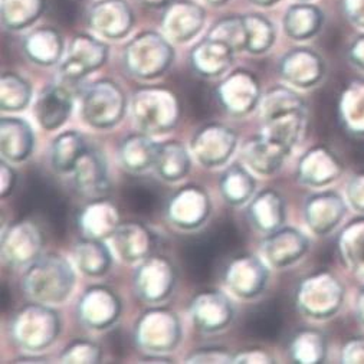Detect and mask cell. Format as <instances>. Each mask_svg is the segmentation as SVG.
Instances as JSON below:
<instances>
[{
	"label": "cell",
	"mask_w": 364,
	"mask_h": 364,
	"mask_svg": "<svg viewBox=\"0 0 364 364\" xmlns=\"http://www.w3.org/2000/svg\"><path fill=\"white\" fill-rule=\"evenodd\" d=\"M265 136L292 151L307 123L304 100L285 87L272 88L264 100Z\"/></svg>",
	"instance_id": "cell-1"
},
{
	"label": "cell",
	"mask_w": 364,
	"mask_h": 364,
	"mask_svg": "<svg viewBox=\"0 0 364 364\" xmlns=\"http://www.w3.org/2000/svg\"><path fill=\"white\" fill-rule=\"evenodd\" d=\"M239 245V233L232 222H220L212 230L193 237L183 248L186 271L198 282L213 278L222 258L233 252Z\"/></svg>",
	"instance_id": "cell-2"
},
{
	"label": "cell",
	"mask_w": 364,
	"mask_h": 364,
	"mask_svg": "<svg viewBox=\"0 0 364 364\" xmlns=\"http://www.w3.org/2000/svg\"><path fill=\"white\" fill-rule=\"evenodd\" d=\"M75 277L70 264L58 255L38 259L23 277L25 292L41 304H56L68 298Z\"/></svg>",
	"instance_id": "cell-3"
},
{
	"label": "cell",
	"mask_w": 364,
	"mask_h": 364,
	"mask_svg": "<svg viewBox=\"0 0 364 364\" xmlns=\"http://www.w3.org/2000/svg\"><path fill=\"white\" fill-rule=\"evenodd\" d=\"M173 60V49L156 32H143L126 48L124 64L134 77L151 80L161 75Z\"/></svg>",
	"instance_id": "cell-4"
},
{
	"label": "cell",
	"mask_w": 364,
	"mask_h": 364,
	"mask_svg": "<svg viewBox=\"0 0 364 364\" xmlns=\"http://www.w3.org/2000/svg\"><path fill=\"white\" fill-rule=\"evenodd\" d=\"M296 301L307 317L326 320L340 310L344 301V287L333 274L318 272L301 282Z\"/></svg>",
	"instance_id": "cell-5"
},
{
	"label": "cell",
	"mask_w": 364,
	"mask_h": 364,
	"mask_svg": "<svg viewBox=\"0 0 364 364\" xmlns=\"http://www.w3.org/2000/svg\"><path fill=\"white\" fill-rule=\"evenodd\" d=\"M126 95L112 81L104 80L90 85L82 98V117L97 129H109L119 123L126 112Z\"/></svg>",
	"instance_id": "cell-6"
},
{
	"label": "cell",
	"mask_w": 364,
	"mask_h": 364,
	"mask_svg": "<svg viewBox=\"0 0 364 364\" xmlns=\"http://www.w3.org/2000/svg\"><path fill=\"white\" fill-rule=\"evenodd\" d=\"M133 107L137 123L146 133H166L177 123V101L168 91H140Z\"/></svg>",
	"instance_id": "cell-7"
},
{
	"label": "cell",
	"mask_w": 364,
	"mask_h": 364,
	"mask_svg": "<svg viewBox=\"0 0 364 364\" xmlns=\"http://www.w3.org/2000/svg\"><path fill=\"white\" fill-rule=\"evenodd\" d=\"M16 341L28 350L39 351L53 343L59 333L58 316L42 304L25 307L14 324Z\"/></svg>",
	"instance_id": "cell-8"
},
{
	"label": "cell",
	"mask_w": 364,
	"mask_h": 364,
	"mask_svg": "<svg viewBox=\"0 0 364 364\" xmlns=\"http://www.w3.org/2000/svg\"><path fill=\"white\" fill-rule=\"evenodd\" d=\"M108 56V48L90 35L80 33L71 42L68 56L59 68L67 81L75 82L98 70Z\"/></svg>",
	"instance_id": "cell-9"
},
{
	"label": "cell",
	"mask_w": 364,
	"mask_h": 364,
	"mask_svg": "<svg viewBox=\"0 0 364 364\" xmlns=\"http://www.w3.org/2000/svg\"><path fill=\"white\" fill-rule=\"evenodd\" d=\"M74 183L77 192L90 202L105 200L109 195L108 167L102 154L87 149L74 168Z\"/></svg>",
	"instance_id": "cell-10"
},
{
	"label": "cell",
	"mask_w": 364,
	"mask_h": 364,
	"mask_svg": "<svg viewBox=\"0 0 364 364\" xmlns=\"http://www.w3.org/2000/svg\"><path fill=\"white\" fill-rule=\"evenodd\" d=\"M22 203L25 205L23 212L26 215H42L48 222H50L53 229L63 230L67 216L65 200L63 199V196L55 192L50 185L39 178V176L38 178H32L29 181L22 198Z\"/></svg>",
	"instance_id": "cell-11"
},
{
	"label": "cell",
	"mask_w": 364,
	"mask_h": 364,
	"mask_svg": "<svg viewBox=\"0 0 364 364\" xmlns=\"http://www.w3.org/2000/svg\"><path fill=\"white\" fill-rule=\"evenodd\" d=\"M279 71L288 82L301 88H310L323 80L326 64L313 49L296 48L284 55Z\"/></svg>",
	"instance_id": "cell-12"
},
{
	"label": "cell",
	"mask_w": 364,
	"mask_h": 364,
	"mask_svg": "<svg viewBox=\"0 0 364 364\" xmlns=\"http://www.w3.org/2000/svg\"><path fill=\"white\" fill-rule=\"evenodd\" d=\"M218 100L233 115L251 112L259 98L257 78L247 71H237L230 75L218 90Z\"/></svg>",
	"instance_id": "cell-13"
},
{
	"label": "cell",
	"mask_w": 364,
	"mask_h": 364,
	"mask_svg": "<svg viewBox=\"0 0 364 364\" xmlns=\"http://www.w3.org/2000/svg\"><path fill=\"white\" fill-rule=\"evenodd\" d=\"M235 147V133L219 124H210L202 129L195 136L192 144L198 160L206 167H216L226 163Z\"/></svg>",
	"instance_id": "cell-14"
},
{
	"label": "cell",
	"mask_w": 364,
	"mask_h": 364,
	"mask_svg": "<svg viewBox=\"0 0 364 364\" xmlns=\"http://www.w3.org/2000/svg\"><path fill=\"white\" fill-rule=\"evenodd\" d=\"M167 212L173 225L181 229H195L209 216L210 202L200 188L189 186L173 196Z\"/></svg>",
	"instance_id": "cell-15"
},
{
	"label": "cell",
	"mask_w": 364,
	"mask_h": 364,
	"mask_svg": "<svg viewBox=\"0 0 364 364\" xmlns=\"http://www.w3.org/2000/svg\"><path fill=\"white\" fill-rule=\"evenodd\" d=\"M174 269L170 261L153 257L147 259L136 274V287L139 295L150 302L166 299L174 287Z\"/></svg>",
	"instance_id": "cell-16"
},
{
	"label": "cell",
	"mask_w": 364,
	"mask_h": 364,
	"mask_svg": "<svg viewBox=\"0 0 364 364\" xmlns=\"http://www.w3.org/2000/svg\"><path fill=\"white\" fill-rule=\"evenodd\" d=\"M119 298L108 288L95 287L87 291L80 302V318L90 328L109 327L119 317Z\"/></svg>",
	"instance_id": "cell-17"
},
{
	"label": "cell",
	"mask_w": 364,
	"mask_h": 364,
	"mask_svg": "<svg viewBox=\"0 0 364 364\" xmlns=\"http://www.w3.org/2000/svg\"><path fill=\"white\" fill-rule=\"evenodd\" d=\"M90 26L101 35L117 39L129 33L133 26V14L126 0H100L88 18Z\"/></svg>",
	"instance_id": "cell-18"
},
{
	"label": "cell",
	"mask_w": 364,
	"mask_h": 364,
	"mask_svg": "<svg viewBox=\"0 0 364 364\" xmlns=\"http://www.w3.org/2000/svg\"><path fill=\"white\" fill-rule=\"evenodd\" d=\"M309 239L301 232L291 228L271 232L262 244L267 259L278 268L296 262L309 251Z\"/></svg>",
	"instance_id": "cell-19"
},
{
	"label": "cell",
	"mask_w": 364,
	"mask_h": 364,
	"mask_svg": "<svg viewBox=\"0 0 364 364\" xmlns=\"http://www.w3.org/2000/svg\"><path fill=\"white\" fill-rule=\"evenodd\" d=\"M340 159L326 147H316L299 160L298 178L310 186H326L343 173Z\"/></svg>",
	"instance_id": "cell-20"
},
{
	"label": "cell",
	"mask_w": 364,
	"mask_h": 364,
	"mask_svg": "<svg viewBox=\"0 0 364 364\" xmlns=\"http://www.w3.org/2000/svg\"><path fill=\"white\" fill-rule=\"evenodd\" d=\"M268 279L267 268L254 257H239L226 269V281L230 289L244 298L258 295Z\"/></svg>",
	"instance_id": "cell-21"
},
{
	"label": "cell",
	"mask_w": 364,
	"mask_h": 364,
	"mask_svg": "<svg viewBox=\"0 0 364 364\" xmlns=\"http://www.w3.org/2000/svg\"><path fill=\"white\" fill-rule=\"evenodd\" d=\"M306 219L310 228L320 236L330 233L346 215V205L338 193L327 191L307 199Z\"/></svg>",
	"instance_id": "cell-22"
},
{
	"label": "cell",
	"mask_w": 364,
	"mask_h": 364,
	"mask_svg": "<svg viewBox=\"0 0 364 364\" xmlns=\"http://www.w3.org/2000/svg\"><path fill=\"white\" fill-rule=\"evenodd\" d=\"M192 313L196 327L206 333L226 328L233 317V309L229 299L216 291L198 295L193 301Z\"/></svg>",
	"instance_id": "cell-23"
},
{
	"label": "cell",
	"mask_w": 364,
	"mask_h": 364,
	"mask_svg": "<svg viewBox=\"0 0 364 364\" xmlns=\"http://www.w3.org/2000/svg\"><path fill=\"white\" fill-rule=\"evenodd\" d=\"M73 105L74 101L68 88L52 85L45 88L39 95L35 104V115L45 130L52 132L68 119Z\"/></svg>",
	"instance_id": "cell-24"
},
{
	"label": "cell",
	"mask_w": 364,
	"mask_h": 364,
	"mask_svg": "<svg viewBox=\"0 0 364 364\" xmlns=\"http://www.w3.org/2000/svg\"><path fill=\"white\" fill-rule=\"evenodd\" d=\"M235 49L226 42L208 36L192 50L191 60L195 71L208 78L222 75L233 63Z\"/></svg>",
	"instance_id": "cell-25"
},
{
	"label": "cell",
	"mask_w": 364,
	"mask_h": 364,
	"mask_svg": "<svg viewBox=\"0 0 364 364\" xmlns=\"http://www.w3.org/2000/svg\"><path fill=\"white\" fill-rule=\"evenodd\" d=\"M203 9L188 0H178L164 14L163 28L176 42H186L192 39L203 26Z\"/></svg>",
	"instance_id": "cell-26"
},
{
	"label": "cell",
	"mask_w": 364,
	"mask_h": 364,
	"mask_svg": "<svg viewBox=\"0 0 364 364\" xmlns=\"http://www.w3.org/2000/svg\"><path fill=\"white\" fill-rule=\"evenodd\" d=\"M157 320V310L144 314L137 324V333L154 331V336L141 341L140 346L149 348L150 351H170L174 348L180 340V324L174 314L164 311L160 328Z\"/></svg>",
	"instance_id": "cell-27"
},
{
	"label": "cell",
	"mask_w": 364,
	"mask_h": 364,
	"mask_svg": "<svg viewBox=\"0 0 364 364\" xmlns=\"http://www.w3.org/2000/svg\"><path fill=\"white\" fill-rule=\"evenodd\" d=\"M291 151L275 140L267 137H254L244 146L245 161L259 174L275 173Z\"/></svg>",
	"instance_id": "cell-28"
},
{
	"label": "cell",
	"mask_w": 364,
	"mask_h": 364,
	"mask_svg": "<svg viewBox=\"0 0 364 364\" xmlns=\"http://www.w3.org/2000/svg\"><path fill=\"white\" fill-rule=\"evenodd\" d=\"M324 23V14L316 5L298 4L291 6L284 18L287 35L295 41H307L316 36Z\"/></svg>",
	"instance_id": "cell-29"
},
{
	"label": "cell",
	"mask_w": 364,
	"mask_h": 364,
	"mask_svg": "<svg viewBox=\"0 0 364 364\" xmlns=\"http://www.w3.org/2000/svg\"><path fill=\"white\" fill-rule=\"evenodd\" d=\"M33 149V133L22 118H2V154L11 161H23Z\"/></svg>",
	"instance_id": "cell-30"
},
{
	"label": "cell",
	"mask_w": 364,
	"mask_h": 364,
	"mask_svg": "<svg viewBox=\"0 0 364 364\" xmlns=\"http://www.w3.org/2000/svg\"><path fill=\"white\" fill-rule=\"evenodd\" d=\"M250 218L261 232L277 230L285 220V205L281 195L272 189L261 192L250 206Z\"/></svg>",
	"instance_id": "cell-31"
},
{
	"label": "cell",
	"mask_w": 364,
	"mask_h": 364,
	"mask_svg": "<svg viewBox=\"0 0 364 364\" xmlns=\"http://www.w3.org/2000/svg\"><path fill=\"white\" fill-rule=\"evenodd\" d=\"M23 48L29 59L43 67L56 64L64 50L63 38L50 28H42L31 33L25 39Z\"/></svg>",
	"instance_id": "cell-32"
},
{
	"label": "cell",
	"mask_w": 364,
	"mask_h": 364,
	"mask_svg": "<svg viewBox=\"0 0 364 364\" xmlns=\"http://www.w3.org/2000/svg\"><path fill=\"white\" fill-rule=\"evenodd\" d=\"M244 328L257 340H275L282 328V317L278 307L272 302H262L247 314Z\"/></svg>",
	"instance_id": "cell-33"
},
{
	"label": "cell",
	"mask_w": 364,
	"mask_h": 364,
	"mask_svg": "<svg viewBox=\"0 0 364 364\" xmlns=\"http://www.w3.org/2000/svg\"><path fill=\"white\" fill-rule=\"evenodd\" d=\"M123 199L134 213L151 215L161 206L163 195L154 181L133 178L124 185Z\"/></svg>",
	"instance_id": "cell-34"
},
{
	"label": "cell",
	"mask_w": 364,
	"mask_h": 364,
	"mask_svg": "<svg viewBox=\"0 0 364 364\" xmlns=\"http://www.w3.org/2000/svg\"><path fill=\"white\" fill-rule=\"evenodd\" d=\"M154 168L163 180L177 181L191 170V159L186 149L177 141L159 144Z\"/></svg>",
	"instance_id": "cell-35"
},
{
	"label": "cell",
	"mask_w": 364,
	"mask_h": 364,
	"mask_svg": "<svg viewBox=\"0 0 364 364\" xmlns=\"http://www.w3.org/2000/svg\"><path fill=\"white\" fill-rule=\"evenodd\" d=\"M159 144L149 137L134 134L127 137L119 147V157L124 167L130 171L140 173L150 167H154Z\"/></svg>",
	"instance_id": "cell-36"
},
{
	"label": "cell",
	"mask_w": 364,
	"mask_h": 364,
	"mask_svg": "<svg viewBox=\"0 0 364 364\" xmlns=\"http://www.w3.org/2000/svg\"><path fill=\"white\" fill-rule=\"evenodd\" d=\"M340 117L344 129L354 136H364V82H353L341 95Z\"/></svg>",
	"instance_id": "cell-37"
},
{
	"label": "cell",
	"mask_w": 364,
	"mask_h": 364,
	"mask_svg": "<svg viewBox=\"0 0 364 364\" xmlns=\"http://www.w3.org/2000/svg\"><path fill=\"white\" fill-rule=\"evenodd\" d=\"M220 193L230 205L245 203L255 191V178L239 164L229 167L220 177Z\"/></svg>",
	"instance_id": "cell-38"
},
{
	"label": "cell",
	"mask_w": 364,
	"mask_h": 364,
	"mask_svg": "<svg viewBox=\"0 0 364 364\" xmlns=\"http://www.w3.org/2000/svg\"><path fill=\"white\" fill-rule=\"evenodd\" d=\"M85 151L87 147L81 134L67 132L58 136L52 144V166L59 173H71Z\"/></svg>",
	"instance_id": "cell-39"
},
{
	"label": "cell",
	"mask_w": 364,
	"mask_h": 364,
	"mask_svg": "<svg viewBox=\"0 0 364 364\" xmlns=\"http://www.w3.org/2000/svg\"><path fill=\"white\" fill-rule=\"evenodd\" d=\"M75 261L80 269L90 277H101L108 272L111 255L98 239L81 240L75 247Z\"/></svg>",
	"instance_id": "cell-40"
},
{
	"label": "cell",
	"mask_w": 364,
	"mask_h": 364,
	"mask_svg": "<svg viewBox=\"0 0 364 364\" xmlns=\"http://www.w3.org/2000/svg\"><path fill=\"white\" fill-rule=\"evenodd\" d=\"M341 259L351 271L364 275V220L351 222L338 239Z\"/></svg>",
	"instance_id": "cell-41"
},
{
	"label": "cell",
	"mask_w": 364,
	"mask_h": 364,
	"mask_svg": "<svg viewBox=\"0 0 364 364\" xmlns=\"http://www.w3.org/2000/svg\"><path fill=\"white\" fill-rule=\"evenodd\" d=\"M5 236L15 239L19 245L2 254L5 257V261L11 262L12 265H22L25 262H29L35 259V257L39 254V250L42 247V236L39 233V229L35 228L33 225L26 222L23 239H19V232L16 229V225L11 226L6 230Z\"/></svg>",
	"instance_id": "cell-42"
},
{
	"label": "cell",
	"mask_w": 364,
	"mask_h": 364,
	"mask_svg": "<svg viewBox=\"0 0 364 364\" xmlns=\"http://www.w3.org/2000/svg\"><path fill=\"white\" fill-rule=\"evenodd\" d=\"M45 4V0H2V21L9 29H22L41 16Z\"/></svg>",
	"instance_id": "cell-43"
},
{
	"label": "cell",
	"mask_w": 364,
	"mask_h": 364,
	"mask_svg": "<svg viewBox=\"0 0 364 364\" xmlns=\"http://www.w3.org/2000/svg\"><path fill=\"white\" fill-rule=\"evenodd\" d=\"M326 353V337L317 330L299 331L291 344V354L295 363H323Z\"/></svg>",
	"instance_id": "cell-44"
},
{
	"label": "cell",
	"mask_w": 364,
	"mask_h": 364,
	"mask_svg": "<svg viewBox=\"0 0 364 364\" xmlns=\"http://www.w3.org/2000/svg\"><path fill=\"white\" fill-rule=\"evenodd\" d=\"M247 28V50L251 53L267 52L275 41L274 25L262 15L244 16Z\"/></svg>",
	"instance_id": "cell-45"
},
{
	"label": "cell",
	"mask_w": 364,
	"mask_h": 364,
	"mask_svg": "<svg viewBox=\"0 0 364 364\" xmlns=\"http://www.w3.org/2000/svg\"><path fill=\"white\" fill-rule=\"evenodd\" d=\"M31 85L28 81L16 74L2 75V109L5 111H21L31 100Z\"/></svg>",
	"instance_id": "cell-46"
},
{
	"label": "cell",
	"mask_w": 364,
	"mask_h": 364,
	"mask_svg": "<svg viewBox=\"0 0 364 364\" xmlns=\"http://www.w3.org/2000/svg\"><path fill=\"white\" fill-rule=\"evenodd\" d=\"M347 196L355 210L364 212V173H360L350 180L347 186Z\"/></svg>",
	"instance_id": "cell-47"
},
{
	"label": "cell",
	"mask_w": 364,
	"mask_h": 364,
	"mask_svg": "<svg viewBox=\"0 0 364 364\" xmlns=\"http://www.w3.org/2000/svg\"><path fill=\"white\" fill-rule=\"evenodd\" d=\"M341 9L353 25L364 29V0H341Z\"/></svg>",
	"instance_id": "cell-48"
},
{
	"label": "cell",
	"mask_w": 364,
	"mask_h": 364,
	"mask_svg": "<svg viewBox=\"0 0 364 364\" xmlns=\"http://www.w3.org/2000/svg\"><path fill=\"white\" fill-rule=\"evenodd\" d=\"M223 348H210V351H198L192 354L188 361L189 363H233L235 357L222 351Z\"/></svg>",
	"instance_id": "cell-49"
},
{
	"label": "cell",
	"mask_w": 364,
	"mask_h": 364,
	"mask_svg": "<svg viewBox=\"0 0 364 364\" xmlns=\"http://www.w3.org/2000/svg\"><path fill=\"white\" fill-rule=\"evenodd\" d=\"M348 60L355 68L364 71V33L355 36L350 43Z\"/></svg>",
	"instance_id": "cell-50"
},
{
	"label": "cell",
	"mask_w": 364,
	"mask_h": 364,
	"mask_svg": "<svg viewBox=\"0 0 364 364\" xmlns=\"http://www.w3.org/2000/svg\"><path fill=\"white\" fill-rule=\"evenodd\" d=\"M16 183V174L12 167L2 161V198H6L14 191V185Z\"/></svg>",
	"instance_id": "cell-51"
},
{
	"label": "cell",
	"mask_w": 364,
	"mask_h": 364,
	"mask_svg": "<svg viewBox=\"0 0 364 364\" xmlns=\"http://www.w3.org/2000/svg\"><path fill=\"white\" fill-rule=\"evenodd\" d=\"M355 314H357V318L364 324V287L360 289L358 296H357V302H355Z\"/></svg>",
	"instance_id": "cell-52"
},
{
	"label": "cell",
	"mask_w": 364,
	"mask_h": 364,
	"mask_svg": "<svg viewBox=\"0 0 364 364\" xmlns=\"http://www.w3.org/2000/svg\"><path fill=\"white\" fill-rule=\"evenodd\" d=\"M144 4L154 6V8H161V6H167L168 4H171V0H143Z\"/></svg>",
	"instance_id": "cell-53"
},
{
	"label": "cell",
	"mask_w": 364,
	"mask_h": 364,
	"mask_svg": "<svg viewBox=\"0 0 364 364\" xmlns=\"http://www.w3.org/2000/svg\"><path fill=\"white\" fill-rule=\"evenodd\" d=\"M252 2L259 6H272L278 2V0H252Z\"/></svg>",
	"instance_id": "cell-54"
},
{
	"label": "cell",
	"mask_w": 364,
	"mask_h": 364,
	"mask_svg": "<svg viewBox=\"0 0 364 364\" xmlns=\"http://www.w3.org/2000/svg\"><path fill=\"white\" fill-rule=\"evenodd\" d=\"M208 2L212 5H222V4L228 2V0H208Z\"/></svg>",
	"instance_id": "cell-55"
},
{
	"label": "cell",
	"mask_w": 364,
	"mask_h": 364,
	"mask_svg": "<svg viewBox=\"0 0 364 364\" xmlns=\"http://www.w3.org/2000/svg\"><path fill=\"white\" fill-rule=\"evenodd\" d=\"M302 2H304V0H302Z\"/></svg>",
	"instance_id": "cell-56"
}]
</instances>
